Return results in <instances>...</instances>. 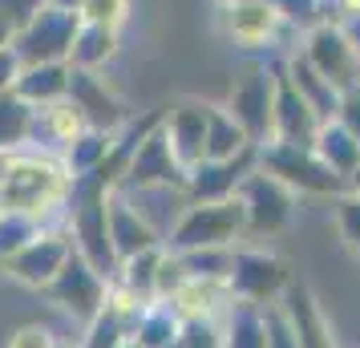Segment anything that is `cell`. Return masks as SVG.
I'll return each mask as SVG.
<instances>
[{
    "label": "cell",
    "instance_id": "6da1fadb",
    "mask_svg": "<svg viewBox=\"0 0 360 348\" xmlns=\"http://www.w3.org/2000/svg\"><path fill=\"white\" fill-rule=\"evenodd\" d=\"M77 179L69 174L65 158L45 146H17L0 154V211L29 215L41 227L65 223L69 199Z\"/></svg>",
    "mask_w": 360,
    "mask_h": 348
},
{
    "label": "cell",
    "instance_id": "7a4b0ae2",
    "mask_svg": "<svg viewBox=\"0 0 360 348\" xmlns=\"http://www.w3.org/2000/svg\"><path fill=\"white\" fill-rule=\"evenodd\" d=\"M239 243H247L239 199L186 202L162 235V247L174 251V255L202 251V247H239Z\"/></svg>",
    "mask_w": 360,
    "mask_h": 348
},
{
    "label": "cell",
    "instance_id": "3957f363",
    "mask_svg": "<svg viewBox=\"0 0 360 348\" xmlns=\"http://www.w3.org/2000/svg\"><path fill=\"white\" fill-rule=\"evenodd\" d=\"M259 170H267L271 179L292 191L295 199H340L344 179H336L328 170L311 146H288V142H263L259 146Z\"/></svg>",
    "mask_w": 360,
    "mask_h": 348
},
{
    "label": "cell",
    "instance_id": "277c9868",
    "mask_svg": "<svg viewBox=\"0 0 360 348\" xmlns=\"http://www.w3.org/2000/svg\"><path fill=\"white\" fill-rule=\"evenodd\" d=\"M65 227H69V239H73V251L98 276L114 280L117 251L110 243V227H105V191H94V186H82V183L73 186V199H69V211H65Z\"/></svg>",
    "mask_w": 360,
    "mask_h": 348
},
{
    "label": "cell",
    "instance_id": "5b68a950",
    "mask_svg": "<svg viewBox=\"0 0 360 348\" xmlns=\"http://www.w3.org/2000/svg\"><path fill=\"white\" fill-rule=\"evenodd\" d=\"M235 199H239V207H243L247 239H271V235H283L288 227H292L295 211H300V199H295L279 179H271L267 170H259V166L239 183Z\"/></svg>",
    "mask_w": 360,
    "mask_h": 348
},
{
    "label": "cell",
    "instance_id": "8992f818",
    "mask_svg": "<svg viewBox=\"0 0 360 348\" xmlns=\"http://www.w3.org/2000/svg\"><path fill=\"white\" fill-rule=\"evenodd\" d=\"M292 280V267L283 264V255L267 247H255V243H239L235 255H231V299L239 304H255V308H267L283 296V288Z\"/></svg>",
    "mask_w": 360,
    "mask_h": 348
},
{
    "label": "cell",
    "instance_id": "52a82bcc",
    "mask_svg": "<svg viewBox=\"0 0 360 348\" xmlns=\"http://www.w3.org/2000/svg\"><path fill=\"white\" fill-rule=\"evenodd\" d=\"M214 25L239 53H267L283 33H292L267 0H214Z\"/></svg>",
    "mask_w": 360,
    "mask_h": 348
},
{
    "label": "cell",
    "instance_id": "ba28073f",
    "mask_svg": "<svg viewBox=\"0 0 360 348\" xmlns=\"http://www.w3.org/2000/svg\"><path fill=\"white\" fill-rule=\"evenodd\" d=\"M295 49H300V57H304L336 94H352V89L360 85V53L352 49L344 25L320 20L316 29H308V33L300 37Z\"/></svg>",
    "mask_w": 360,
    "mask_h": 348
},
{
    "label": "cell",
    "instance_id": "9c48e42d",
    "mask_svg": "<svg viewBox=\"0 0 360 348\" xmlns=\"http://www.w3.org/2000/svg\"><path fill=\"white\" fill-rule=\"evenodd\" d=\"M73 255V239H69V227L65 223H49V227H41V231L17 251V255H8L4 264H0V276L4 280L20 283V288H33L41 292L45 283L65 267V259Z\"/></svg>",
    "mask_w": 360,
    "mask_h": 348
},
{
    "label": "cell",
    "instance_id": "30bf717a",
    "mask_svg": "<svg viewBox=\"0 0 360 348\" xmlns=\"http://www.w3.org/2000/svg\"><path fill=\"white\" fill-rule=\"evenodd\" d=\"M271 101H276V61H263L251 65L243 77H235L223 110L239 122V130L255 146H263L271 138Z\"/></svg>",
    "mask_w": 360,
    "mask_h": 348
},
{
    "label": "cell",
    "instance_id": "8fae6325",
    "mask_svg": "<svg viewBox=\"0 0 360 348\" xmlns=\"http://www.w3.org/2000/svg\"><path fill=\"white\" fill-rule=\"evenodd\" d=\"M105 283H110V280L98 276V271H94V267L73 251V255L65 259V267H61V271L41 288V296L49 299L57 312H65L69 320L85 324V320H94V316L101 312V304H105Z\"/></svg>",
    "mask_w": 360,
    "mask_h": 348
},
{
    "label": "cell",
    "instance_id": "7c38bea8",
    "mask_svg": "<svg viewBox=\"0 0 360 348\" xmlns=\"http://www.w3.org/2000/svg\"><path fill=\"white\" fill-rule=\"evenodd\" d=\"M182 186H186V170L174 158V150L162 134V122H158V130H150L134 146L130 166H126L117 191H182Z\"/></svg>",
    "mask_w": 360,
    "mask_h": 348
},
{
    "label": "cell",
    "instance_id": "4fadbf2b",
    "mask_svg": "<svg viewBox=\"0 0 360 348\" xmlns=\"http://www.w3.org/2000/svg\"><path fill=\"white\" fill-rule=\"evenodd\" d=\"M82 29L77 13H57V8H41L25 29H17L13 49H17L20 65H41V61H69L73 37Z\"/></svg>",
    "mask_w": 360,
    "mask_h": 348
},
{
    "label": "cell",
    "instance_id": "5bb4252c",
    "mask_svg": "<svg viewBox=\"0 0 360 348\" xmlns=\"http://www.w3.org/2000/svg\"><path fill=\"white\" fill-rule=\"evenodd\" d=\"M255 162H259V146H247L243 154H235V158H202L198 166L186 170V186H182V195H186V202L235 199L239 183L255 170Z\"/></svg>",
    "mask_w": 360,
    "mask_h": 348
},
{
    "label": "cell",
    "instance_id": "9a60e30c",
    "mask_svg": "<svg viewBox=\"0 0 360 348\" xmlns=\"http://www.w3.org/2000/svg\"><path fill=\"white\" fill-rule=\"evenodd\" d=\"M73 69V65H69ZM77 110H82L85 126L89 130H101V134H117L126 126L130 110L122 105L117 89L105 82V73H89V69H73L69 73V94H65Z\"/></svg>",
    "mask_w": 360,
    "mask_h": 348
},
{
    "label": "cell",
    "instance_id": "2e32d148",
    "mask_svg": "<svg viewBox=\"0 0 360 348\" xmlns=\"http://www.w3.org/2000/svg\"><path fill=\"white\" fill-rule=\"evenodd\" d=\"M276 304H279V312L288 316V324H292L295 344L300 348H336L332 324H328V316H324V308H320L316 292L308 288V280L292 276Z\"/></svg>",
    "mask_w": 360,
    "mask_h": 348
},
{
    "label": "cell",
    "instance_id": "e0dca14e",
    "mask_svg": "<svg viewBox=\"0 0 360 348\" xmlns=\"http://www.w3.org/2000/svg\"><path fill=\"white\" fill-rule=\"evenodd\" d=\"M105 227H110V243L117 251V264L138 255V251L162 247V231L134 207V199L126 191H110L105 195Z\"/></svg>",
    "mask_w": 360,
    "mask_h": 348
},
{
    "label": "cell",
    "instance_id": "ac0fdd59",
    "mask_svg": "<svg viewBox=\"0 0 360 348\" xmlns=\"http://www.w3.org/2000/svg\"><path fill=\"white\" fill-rule=\"evenodd\" d=\"M207 110H211V101L195 98L162 110V134L174 150V158L182 162V170H191L207 158Z\"/></svg>",
    "mask_w": 360,
    "mask_h": 348
},
{
    "label": "cell",
    "instance_id": "d6986e66",
    "mask_svg": "<svg viewBox=\"0 0 360 348\" xmlns=\"http://www.w3.org/2000/svg\"><path fill=\"white\" fill-rule=\"evenodd\" d=\"M316 130H320V117L311 114V105L295 94V85L283 77V65L276 61V101H271V138L267 142L311 146Z\"/></svg>",
    "mask_w": 360,
    "mask_h": 348
},
{
    "label": "cell",
    "instance_id": "ffe728a7",
    "mask_svg": "<svg viewBox=\"0 0 360 348\" xmlns=\"http://www.w3.org/2000/svg\"><path fill=\"white\" fill-rule=\"evenodd\" d=\"M170 304V312L179 316L182 324L186 320H223V312H227L231 304V288L227 280H202V276H186V283H182L174 296L166 299Z\"/></svg>",
    "mask_w": 360,
    "mask_h": 348
},
{
    "label": "cell",
    "instance_id": "44dd1931",
    "mask_svg": "<svg viewBox=\"0 0 360 348\" xmlns=\"http://www.w3.org/2000/svg\"><path fill=\"white\" fill-rule=\"evenodd\" d=\"M279 65H283V77L295 85V94L308 101L311 114L320 117V122H332V117H336L344 94H336V89H332V85H328L324 77H320V73H316L304 57H300V49L283 53V57H279Z\"/></svg>",
    "mask_w": 360,
    "mask_h": 348
},
{
    "label": "cell",
    "instance_id": "7402d4cb",
    "mask_svg": "<svg viewBox=\"0 0 360 348\" xmlns=\"http://www.w3.org/2000/svg\"><path fill=\"white\" fill-rule=\"evenodd\" d=\"M85 130H89V126H85L82 110H77L69 98L33 110V146H45V150H57V154H61V150Z\"/></svg>",
    "mask_w": 360,
    "mask_h": 348
},
{
    "label": "cell",
    "instance_id": "603a6c76",
    "mask_svg": "<svg viewBox=\"0 0 360 348\" xmlns=\"http://www.w3.org/2000/svg\"><path fill=\"white\" fill-rule=\"evenodd\" d=\"M69 61H41V65H25L20 69L17 85H13V94H17L25 105H53V101H61L69 94Z\"/></svg>",
    "mask_w": 360,
    "mask_h": 348
},
{
    "label": "cell",
    "instance_id": "cb8c5ba5",
    "mask_svg": "<svg viewBox=\"0 0 360 348\" xmlns=\"http://www.w3.org/2000/svg\"><path fill=\"white\" fill-rule=\"evenodd\" d=\"M311 154H316L336 179H344V191H348V179L356 174V166H360V142L344 130L336 117H332V122H320V130L311 138Z\"/></svg>",
    "mask_w": 360,
    "mask_h": 348
},
{
    "label": "cell",
    "instance_id": "d4e9b609",
    "mask_svg": "<svg viewBox=\"0 0 360 348\" xmlns=\"http://www.w3.org/2000/svg\"><path fill=\"white\" fill-rule=\"evenodd\" d=\"M122 53V33L117 29H101V25H82L69 49V65L89 69V73H105V65H114V57Z\"/></svg>",
    "mask_w": 360,
    "mask_h": 348
},
{
    "label": "cell",
    "instance_id": "484cf974",
    "mask_svg": "<svg viewBox=\"0 0 360 348\" xmlns=\"http://www.w3.org/2000/svg\"><path fill=\"white\" fill-rule=\"evenodd\" d=\"M179 332H182V320L170 312V304L154 299V304L142 308L138 324L130 328V340L138 348H170V344H179Z\"/></svg>",
    "mask_w": 360,
    "mask_h": 348
},
{
    "label": "cell",
    "instance_id": "4316f807",
    "mask_svg": "<svg viewBox=\"0 0 360 348\" xmlns=\"http://www.w3.org/2000/svg\"><path fill=\"white\" fill-rule=\"evenodd\" d=\"M223 348H263V308L255 304H231L223 312Z\"/></svg>",
    "mask_w": 360,
    "mask_h": 348
},
{
    "label": "cell",
    "instance_id": "83f0119b",
    "mask_svg": "<svg viewBox=\"0 0 360 348\" xmlns=\"http://www.w3.org/2000/svg\"><path fill=\"white\" fill-rule=\"evenodd\" d=\"M247 146H255V142L239 130V122L223 105H211L207 110V158H235Z\"/></svg>",
    "mask_w": 360,
    "mask_h": 348
},
{
    "label": "cell",
    "instance_id": "f1b7e54d",
    "mask_svg": "<svg viewBox=\"0 0 360 348\" xmlns=\"http://www.w3.org/2000/svg\"><path fill=\"white\" fill-rule=\"evenodd\" d=\"M110 142H114V134H101V130H85L77 134L65 150H61V158H65L69 174L73 179H85V174H94L101 162H105V154H110Z\"/></svg>",
    "mask_w": 360,
    "mask_h": 348
},
{
    "label": "cell",
    "instance_id": "f546056e",
    "mask_svg": "<svg viewBox=\"0 0 360 348\" xmlns=\"http://www.w3.org/2000/svg\"><path fill=\"white\" fill-rule=\"evenodd\" d=\"M33 142V105H25L17 94H0V154Z\"/></svg>",
    "mask_w": 360,
    "mask_h": 348
},
{
    "label": "cell",
    "instance_id": "4dcf8cb0",
    "mask_svg": "<svg viewBox=\"0 0 360 348\" xmlns=\"http://www.w3.org/2000/svg\"><path fill=\"white\" fill-rule=\"evenodd\" d=\"M158 264H162V247L138 251V255H130V259L117 264L114 280H122L130 292H138L146 304H154V276H158Z\"/></svg>",
    "mask_w": 360,
    "mask_h": 348
},
{
    "label": "cell",
    "instance_id": "1f68e13d",
    "mask_svg": "<svg viewBox=\"0 0 360 348\" xmlns=\"http://www.w3.org/2000/svg\"><path fill=\"white\" fill-rule=\"evenodd\" d=\"M126 340H130V328H126L110 308H101L94 320H85V324H82L77 348H122Z\"/></svg>",
    "mask_w": 360,
    "mask_h": 348
},
{
    "label": "cell",
    "instance_id": "d6a6232c",
    "mask_svg": "<svg viewBox=\"0 0 360 348\" xmlns=\"http://www.w3.org/2000/svg\"><path fill=\"white\" fill-rule=\"evenodd\" d=\"M271 8L279 13V20L292 29V33H308V29H316L320 20H328L324 13V0H267Z\"/></svg>",
    "mask_w": 360,
    "mask_h": 348
},
{
    "label": "cell",
    "instance_id": "836d02e7",
    "mask_svg": "<svg viewBox=\"0 0 360 348\" xmlns=\"http://www.w3.org/2000/svg\"><path fill=\"white\" fill-rule=\"evenodd\" d=\"M231 255L235 247H202V251H186L179 255L186 276H202V280H227L231 276Z\"/></svg>",
    "mask_w": 360,
    "mask_h": 348
},
{
    "label": "cell",
    "instance_id": "e575fe53",
    "mask_svg": "<svg viewBox=\"0 0 360 348\" xmlns=\"http://www.w3.org/2000/svg\"><path fill=\"white\" fill-rule=\"evenodd\" d=\"M130 8L134 0H82V8H77V17L82 25H101V29H126V20H130Z\"/></svg>",
    "mask_w": 360,
    "mask_h": 348
},
{
    "label": "cell",
    "instance_id": "d590c367",
    "mask_svg": "<svg viewBox=\"0 0 360 348\" xmlns=\"http://www.w3.org/2000/svg\"><path fill=\"white\" fill-rule=\"evenodd\" d=\"M41 231V223L29 215H13V211H0V264L8 259V255H17L33 235Z\"/></svg>",
    "mask_w": 360,
    "mask_h": 348
},
{
    "label": "cell",
    "instance_id": "8d00e7d4",
    "mask_svg": "<svg viewBox=\"0 0 360 348\" xmlns=\"http://www.w3.org/2000/svg\"><path fill=\"white\" fill-rule=\"evenodd\" d=\"M332 219H336V231H340L344 247H348V251L360 259V195L344 191L340 199H336V211H332Z\"/></svg>",
    "mask_w": 360,
    "mask_h": 348
},
{
    "label": "cell",
    "instance_id": "74e56055",
    "mask_svg": "<svg viewBox=\"0 0 360 348\" xmlns=\"http://www.w3.org/2000/svg\"><path fill=\"white\" fill-rule=\"evenodd\" d=\"M179 348H223V324L219 320H186L179 332Z\"/></svg>",
    "mask_w": 360,
    "mask_h": 348
},
{
    "label": "cell",
    "instance_id": "f35d334b",
    "mask_svg": "<svg viewBox=\"0 0 360 348\" xmlns=\"http://www.w3.org/2000/svg\"><path fill=\"white\" fill-rule=\"evenodd\" d=\"M182 283H186V267H182V259L174 255V251L162 247V264H158V276H154V299H162L166 304Z\"/></svg>",
    "mask_w": 360,
    "mask_h": 348
},
{
    "label": "cell",
    "instance_id": "ab89813d",
    "mask_svg": "<svg viewBox=\"0 0 360 348\" xmlns=\"http://www.w3.org/2000/svg\"><path fill=\"white\" fill-rule=\"evenodd\" d=\"M263 348H300L288 316L279 312V304H267L263 308Z\"/></svg>",
    "mask_w": 360,
    "mask_h": 348
},
{
    "label": "cell",
    "instance_id": "60d3db41",
    "mask_svg": "<svg viewBox=\"0 0 360 348\" xmlns=\"http://www.w3.org/2000/svg\"><path fill=\"white\" fill-rule=\"evenodd\" d=\"M41 8H45V0H0V17L13 25V33H17V29H25V25H29Z\"/></svg>",
    "mask_w": 360,
    "mask_h": 348
},
{
    "label": "cell",
    "instance_id": "b9f144b4",
    "mask_svg": "<svg viewBox=\"0 0 360 348\" xmlns=\"http://www.w3.org/2000/svg\"><path fill=\"white\" fill-rule=\"evenodd\" d=\"M53 344H57V336H53L45 324H25V328H17L8 336L4 348H53Z\"/></svg>",
    "mask_w": 360,
    "mask_h": 348
},
{
    "label": "cell",
    "instance_id": "7bdbcfd3",
    "mask_svg": "<svg viewBox=\"0 0 360 348\" xmlns=\"http://www.w3.org/2000/svg\"><path fill=\"white\" fill-rule=\"evenodd\" d=\"M20 69H25V65H20L17 49H13V45H4V49H0V94H13Z\"/></svg>",
    "mask_w": 360,
    "mask_h": 348
},
{
    "label": "cell",
    "instance_id": "ee69618b",
    "mask_svg": "<svg viewBox=\"0 0 360 348\" xmlns=\"http://www.w3.org/2000/svg\"><path fill=\"white\" fill-rule=\"evenodd\" d=\"M336 122H340L344 130H348V134H352V138L360 142V98H356V94H344V98H340Z\"/></svg>",
    "mask_w": 360,
    "mask_h": 348
},
{
    "label": "cell",
    "instance_id": "f6af8a7d",
    "mask_svg": "<svg viewBox=\"0 0 360 348\" xmlns=\"http://www.w3.org/2000/svg\"><path fill=\"white\" fill-rule=\"evenodd\" d=\"M324 13H328V20H336V25L356 20L360 17V0H324Z\"/></svg>",
    "mask_w": 360,
    "mask_h": 348
},
{
    "label": "cell",
    "instance_id": "bcb514c9",
    "mask_svg": "<svg viewBox=\"0 0 360 348\" xmlns=\"http://www.w3.org/2000/svg\"><path fill=\"white\" fill-rule=\"evenodd\" d=\"M45 8H57V13H77L82 0H45Z\"/></svg>",
    "mask_w": 360,
    "mask_h": 348
},
{
    "label": "cell",
    "instance_id": "7dc6e473",
    "mask_svg": "<svg viewBox=\"0 0 360 348\" xmlns=\"http://www.w3.org/2000/svg\"><path fill=\"white\" fill-rule=\"evenodd\" d=\"M344 33H348V41H352V49L360 53V17L356 20H344Z\"/></svg>",
    "mask_w": 360,
    "mask_h": 348
},
{
    "label": "cell",
    "instance_id": "c3c4849f",
    "mask_svg": "<svg viewBox=\"0 0 360 348\" xmlns=\"http://www.w3.org/2000/svg\"><path fill=\"white\" fill-rule=\"evenodd\" d=\"M13 37H17V33H13V25L0 17V49H4V45H13Z\"/></svg>",
    "mask_w": 360,
    "mask_h": 348
},
{
    "label": "cell",
    "instance_id": "681fc988",
    "mask_svg": "<svg viewBox=\"0 0 360 348\" xmlns=\"http://www.w3.org/2000/svg\"><path fill=\"white\" fill-rule=\"evenodd\" d=\"M348 191H352V195H360V166H356V174L348 179Z\"/></svg>",
    "mask_w": 360,
    "mask_h": 348
},
{
    "label": "cell",
    "instance_id": "f907efd6",
    "mask_svg": "<svg viewBox=\"0 0 360 348\" xmlns=\"http://www.w3.org/2000/svg\"><path fill=\"white\" fill-rule=\"evenodd\" d=\"M53 348H77V344H73V340H57Z\"/></svg>",
    "mask_w": 360,
    "mask_h": 348
},
{
    "label": "cell",
    "instance_id": "816d5d0a",
    "mask_svg": "<svg viewBox=\"0 0 360 348\" xmlns=\"http://www.w3.org/2000/svg\"><path fill=\"white\" fill-rule=\"evenodd\" d=\"M122 348H138V344H134V340H126V344H122Z\"/></svg>",
    "mask_w": 360,
    "mask_h": 348
},
{
    "label": "cell",
    "instance_id": "f5cc1de1",
    "mask_svg": "<svg viewBox=\"0 0 360 348\" xmlns=\"http://www.w3.org/2000/svg\"><path fill=\"white\" fill-rule=\"evenodd\" d=\"M352 94H356V98H360V85H356V89H352Z\"/></svg>",
    "mask_w": 360,
    "mask_h": 348
},
{
    "label": "cell",
    "instance_id": "db71d44e",
    "mask_svg": "<svg viewBox=\"0 0 360 348\" xmlns=\"http://www.w3.org/2000/svg\"><path fill=\"white\" fill-rule=\"evenodd\" d=\"M170 348H179V344H170Z\"/></svg>",
    "mask_w": 360,
    "mask_h": 348
}]
</instances>
